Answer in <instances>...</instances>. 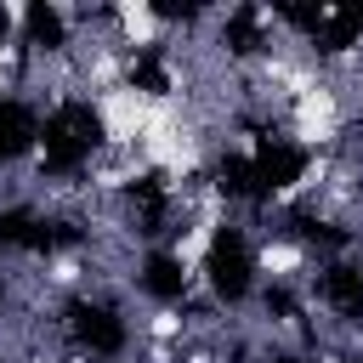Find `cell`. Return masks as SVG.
<instances>
[{
  "instance_id": "6da1fadb",
  "label": "cell",
  "mask_w": 363,
  "mask_h": 363,
  "mask_svg": "<svg viewBox=\"0 0 363 363\" xmlns=\"http://www.w3.org/2000/svg\"><path fill=\"white\" fill-rule=\"evenodd\" d=\"M96 113L85 108V102H68V108H57L51 119H45V164L51 170H74L79 159H85V147L96 142Z\"/></svg>"
},
{
  "instance_id": "7a4b0ae2",
  "label": "cell",
  "mask_w": 363,
  "mask_h": 363,
  "mask_svg": "<svg viewBox=\"0 0 363 363\" xmlns=\"http://www.w3.org/2000/svg\"><path fill=\"white\" fill-rule=\"evenodd\" d=\"M210 278L227 301H238L250 289V250H244V233L238 227H221L216 244H210Z\"/></svg>"
},
{
  "instance_id": "3957f363",
  "label": "cell",
  "mask_w": 363,
  "mask_h": 363,
  "mask_svg": "<svg viewBox=\"0 0 363 363\" xmlns=\"http://www.w3.org/2000/svg\"><path fill=\"white\" fill-rule=\"evenodd\" d=\"M250 170H255V187H289L306 170V153L289 147V142H261V153H255Z\"/></svg>"
},
{
  "instance_id": "277c9868",
  "label": "cell",
  "mask_w": 363,
  "mask_h": 363,
  "mask_svg": "<svg viewBox=\"0 0 363 363\" xmlns=\"http://www.w3.org/2000/svg\"><path fill=\"white\" fill-rule=\"evenodd\" d=\"M74 329H79V340L96 346V352H119V340H125V329H119V318H113L108 306H74Z\"/></svg>"
},
{
  "instance_id": "5b68a950",
  "label": "cell",
  "mask_w": 363,
  "mask_h": 363,
  "mask_svg": "<svg viewBox=\"0 0 363 363\" xmlns=\"http://www.w3.org/2000/svg\"><path fill=\"white\" fill-rule=\"evenodd\" d=\"M34 136H40V130H34V113H28L23 102H0V159L23 153Z\"/></svg>"
},
{
  "instance_id": "8992f818",
  "label": "cell",
  "mask_w": 363,
  "mask_h": 363,
  "mask_svg": "<svg viewBox=\"0 0 363 363\" xmlns=\"http://www.w3.org/2000/svg\"><path fill=\"white\" fill-rule=\"evenodd\" d=\"M357 34H363V11H323V23H318V45L323 51H340Z\"/></svg>"
},
{
  "instance_id": "52a82bcc",
  "label": "cell",
  "mask_w": 363,
  "mask_h": 363,
  "mask_svg": "<svg viewBox=\"0 0 363 363\" xmlns=\"http://www.w3.org/2000/svg\"><path fill=\"white\" fill-rule=\"evenodd\" d=\"M323 295H329L340 312H363V278H357L352 267H329V278H323Z\"/></svg>"
},
{
  "instance_id": "ba28073f",
  "label": "cell",
  "mask_w": 363,
  "mask_h": 363,
  "mask_svg": "<svg viewBox=\"0 0 363 363\" xmlns=\"http://www.w3.org/2000/svg\"><path fill=\"white\" fill-rule=\"evenodd\" d=\"M142 284H147V295L170 301V295H182V267H176L170 255H147V267H142Z\"/></svg>"
},
{
  "instance_id": "9c48e42d",
  "label": "cell",
  "mask_w": 363,
  "mask_h": 363,
  "mask_svg": "<svg viewBox=\"0 0 363 363\" xmlns=\"http://www.w3.org/2000/svg\"><path fill=\"white\" fill-rule=\"evenodd\" d=\"M28 34H34L40 45H57V40H62V17H57L51 6H28Z\"/></svg>"
},
{
  "instance_id": "30bf717a",
  "label": "cell",
  "mask_w": 363,
  "mask_h": 363,
  "mask_svg": "<svg viewBox=\"0 0 363 363\" xmlns=\"http://www.w3.org/2000/svg\"><path fill=\"white\" fill-rule=\"evenodd\" d=\"M227 45H233V51H255V11H250V6L233 11V23H227Z\"/></svg>"
},
{
  "instance_id": "8fae6325",
  "label": "cell",
  "mask_w": 363,
  "mask_h": 363,
  "mask_svg": "<svg viewBox=\"0 0 363 363\" xmlns=\"http://www.w3.org/2000/svg\"><path fill=\"white\" fill-rule=\"evenodd\" d=\"M221 187H227V193H255L250 159H221Z\"/></svg>"
},
{
  "instance_id": "7c38bea8",
  "label": "cell",
  "mask_w": 363,
  "mask_h": 363,
  "mask_svg": "<svg viewBox=\"0 0 363 363\" xmlns=\"http://www.w3.org/2000/svg\"><path fill=\"white\" fill-rule=\"evenodd\" d=\"M130 199L142 204L147 227H159V210H164V193H159V182H153V176H147V182H136V187H130Z\"/></svg>"
},
{
  "instance_id": "4fadbf2b",
  "label": "cell",
  "mask_w": 363,
  "mask_h": 363,
  "mask_svg": "<svg viewBox=\"0 0 363 363\" xmlns=\"http://www.w3.org/2000/svg\"><path fill=\"white\" fill-rule=\"evenodd\" d=\"M136 74H142V85H153V91H164V74H159V62H136Z\"/></svg>"
},
{
  "instance_id": "5bb4252c",
  "label": "cell",
  "mask_w": 363,
  "mask_h": 363,
  "mask_svg": "<svg viewBox=\"0 0 363 363\" xmlns=\"http://www.w3.org/2000/svg\"><path fill=\"white\" fill-rule=\"evenodd\" d=\"M0 40H6V11H0Z\"/></svg>"
}]
</instances>
